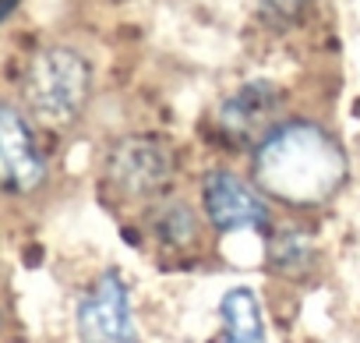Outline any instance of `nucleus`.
I'll use <instances>...</instances> for the list:
<instances>
[{
    "label": "nucleus",
    "mask_w": 360,
    "mask_h": 343,
    "mask_svg": "<svg viewBox=\"0 0 360 343\" xmlns=\"http://www.w3.org/2000/svg\"><path fill=\"white\" fill-rule=\"evenodd\" d=\"M202 209L212 230L237 234V230H269L272 209L269 199L255 181H244L233 170H209L202 181Z\"/></svg>",
    "instance_id": "39448f33"
},
{
    "label": "nucleus",
    "mask_w": 360,
    "mask_h": 343,
    "mask_svg": "<svg viewBox=\"0 0 360 343\" xmlns=\"http://www.w3.org/2000/svg\"><path fill=\"white\" fill-rule=\"evenodd\" d=\"M283 89L276 82H244L216 110V127L233 149H255L283 120Z\"/></svg>",
    "instance_id": "423d86ee"
},
{
    "label": "nucleus",
    "mask_w": 360,
    "mask_h": 343,
    "mask_svg": "<svg viewBox=\"0 0 360 343\" xmlns=\"http://www.w3.org/2000/svg\"><path fill=\"white\" fill-rule=\"evenodd\" d=\"M46 181V159L25 113L0 99V192L32 195Z\"/></svg>",
    "instance_id": "0eeeda50"
},
{
    "label": "nucleus",
    "mask_w": 360,
    "mask_h": 343,
    "mask_svg": "<svg viewBox=\"0 0 360 343\" xmlns=\"http://www.w3.org/2000/svg\"><path fill=\"white\" fill-rule=\"evenodd\" d=\"M15 4H18V0H0V22H4V18L15 11Z\"/></svg>",
    "instance_id": "f8f14e48"
},
{
    "label": "nucleus",
    "mask_w": 360,
    "mask_h": 343,
    "mask_svg": "<svg viewBox=\"0 0 360 343\" xmlns=\"http://www.w3.org/2000/svg\"><path fill=\"white\" fill-rule=\"evenodd\" d=\"M25 106L46 127H71L92 96V68L71 46H46L39 50L22 78Z\"/></svg>",
    "instance_id": "f03ea898"
},
{
    "label": "nucleus",
    "mask_w": 360,
    "mask_h": 343,
    "mask_svg": "<svg viewBox=\"0 0 360 343\" xmlns=\"http://www.w3.org/2000/svg\"><path fill=\"white\" fill-rule=\"evenodd\" d=\"M269 258L272 269L283 276H304L314 266V241L304 227H283L269 241Z\"/></svg>",
    "instance_id": "1a4fd4ad"
},
{
    "label": "nucleus",
    "mask_w": 360,
    "mask_h": 343,
    "mask_svg": "<svg viewBox=\"0 0 360 343\" xmlns=\"http://www.w3.org/2000/svg\"><path fill=\"white\" fill-rule=\"evenodd\" d=\"M0 329H4V315H0Z\"/></svg>",
    "instance_id": "ddd939ff"
},
{
    "label": "nucleus",
    "mask_w": 360,
    "mask_h": 343,
    "mask_svg": "<svg viewBox=\"0 0 360 343\" xmlns=\"http://www.w3.org/2000/svg\"><path fill=\"white\" fill-rule=\"evenodd\" d=\"M152 230L162 244L169 248H188L195 237H198V216L191 206L184 202H162L155 213H152Z\"/></svg>",
    "instance_id": "9d476101"
},
{
    "label": "nucleus",
    "mask_w": 360,
    "mask_h": 343,
    "mask_svg": "<svg viewBox=\"0 0 360 343\" xmlns=\"http://www.w3.org/2000/svg\"><path fill=\"white\" fill-rule=\"evenodd\" d=\"M349 174L339 138L311 117H283L251 149V181L286 209L328 206Z\"/></svg>",
    "instance_id": "f257e3e1"
},
{
    "label": "nucleus",
    "mask_w": 360,
    "mask_h": 343,
    "mask_svg": "<svg viewBox=\"0 0 360 343\" xmlns=\"http://www.w3.org/2000/svg\"><path fill=\"white\" fill-rule=\"evenodd\" d=\"M307 8H311V0H262V4H258V15H262L265 25L286 29V25L300 22Z\"/></svg>",
    "instance_id": "9b49d317"
},
{
    "label": "nucleus",
    "mask_w": 360,
    "mask_h": 343,
    "mask_svg": "<svg viewBox=\"0 0 360 343\" xmlns=\"http://www.w3.org/2000/svg\"><path fill=\"white\" fill-rule=\"evenodd\" d=\"M176 174V156L159 135H127L117 138L106 152V177L127 199L159 195Z\"/></svg>",
    "instance_id": "7ed1b4c3"
},
{
    "label": "nucleus",
    "mask_w": 360,
    "mask_h": 343,
    "mask_svg": "<svg viewBox=\"0 0 360 343\" xmlns=\"http://www.w3.org/2000/svg\"><path fill=\"white\" fill-rule=\"evenodd\" d=\"M219 322L223 332L209 343H265V315L251 287H230L219 297Z\"/></svg>",
    "instance_id": "6e6552de"
},
{
    "label": "nucleus",
    "mask_w": 360,
    "mask_h": 343,
    "mask_svg": "<svg viewBox=\"0 0 360 343\" xmlns=\"http://www.w3.org/2000/svg\"><path fill=\"white\" fill-rule=\"evenodd\" d=\"M78 343H141L131 315V294L120 269L99 273L75 311Z\"/></svg>",
    "instance_id": "20e7f679"
}]
</instances>
